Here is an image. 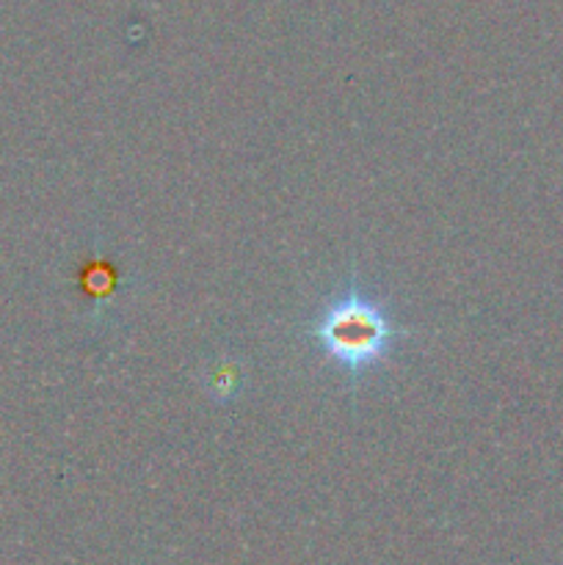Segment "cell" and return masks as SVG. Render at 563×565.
I'll list each match as a JSON object with an SVG mask.
<instances>
[{
	"instance_id": "1",
	"label": "cell",
	"mask_w": 563,
	"mask_h": 565,
	"mask_svg": "<svg viewBox=\"0 0 563 565\" xmlns=\"http://www.w3.org/2000/svg\"><path fill=\"white\" fill-rule=\"evenodd\" d=\"M312 337L348 379H359L390 356L403 329L379 298L348 285L312 320Z\"/></svg>"
}]
</instances>
